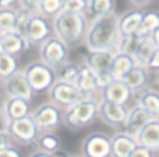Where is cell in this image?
Wrapping results in <instances>:
<instances>
[{"instance_id":"6da1fadb","label":"cell","mask_w":159,"mask_h":157,"mask_svg":"<svg viewBox=\"0 0 159 157\" xmlns=\"http://www.w3.org/2000/svg\"><path fill=\"white\" fill-rule=\"evenodd\" d=\"M119 38V15L116 13H110L92 18L88 24L84 42L89 52L109 50L116 49Z\"/></svg>"},{"instance_id":"7a4b0ae2","label":"cell","mask_w":159,"mask_h":157,"mask_svg":"<svg viewBox=\"0 0 159 157\" xmlns=\"http://www.w3.org/2000/svg\"><path fill=\"white\" fill-rule=\"evenodd\" d=\"M53 33L69 47H75L84 43L88 21L85 14H74L60 11L53 17Z\"/></svg>"},{"instance_id":"3957f363","label":"cell","mask_w":159,"mask_h":157,"mask_svg":"<svg viewBox=\"0 0 159 157\" xmlns=\"http://www.w3.org/2000/svg\"><path fill=\"white\" fill-rule=\"evenodd\" d=\"M98 100L87 97L66 108L61 122L69 128H82L89 125L98 117Z\"/></svg>"},{"instance_id":"277c9868","label":"cell","mask_w":159,"mask_h":157,"mask_svg":"<svg viewBox=\"0 0 159 157\" xmlns=\"http://www.w3.org/2000/svg\"><path fill=\"white\" fill-rule=\"evenodd\" d=\"M22 71H24L25 78H27L34 93H45L57 81L56 70L46 66L41 60L30 63Z\"/></svg>"},{"instance_id":"5b68a950","label":"cell","mask_w":159,"mask_h":157,"mask_svg":"<svg viewBox=\"0 0 159 157\" xmlns=\"http://www.w3.org/2000/svg\"><path fill=\"white\" fill-rule=\"evenodd\" d=\"M39 58L42 63L57 70L61 64L69 61V49L70 47L57 36H50L43 43L39 45Z\"/></svg>"},{"instance_id":"8992f818","label":"cell","mask_w":159,"mask_h":157,"mask_svg":"<svg viewBox=\"0 0 159 157\" xmlns=\"http://www.w3.org/2000/svg\"><path fill=\"white\" fill-rule=\"evenodd\" d=\"M48 95H49V99L52 103H55L59 107H66V108L75 104L82 99L92 97L89 95L84 93L74 83H67V82H61V81H56L52 88L48 91Z\"/></svg>"},{"instance_id":"52a82bcc","label":"cell","mask_w":159,"mask_h":157,"mask_svg":"<svg viewBox=\"0 0 159 157\" xmlns=\"http://www.w3.org/2000/svg\"><path fill=\"white\" fill-rule=\"evenodd\" d=\"M31 117H32L38 131L42 134V132H52L53 129H56L60 125L63 114H61L59 106L49 102V103H43L39 107H36L34 111H31Z\"/></svg>"},{"instance_id":"ba28073f","label":"cell","mask_w":159,"mask_h":157,"mask_svg":"<svg viewBox=\"0 0 159 157\" xmlns=\"http://www.w3.org/2000/svg\"><path fill=\"white\" fill-rule=\"evenodd\" d=\"M7 131H8V134H10L11 139L21 145L35 143L39 134H41L38 131V128H36L31 114L22 117V118L10 121V124H8V127H7Z\"/></svg>"},{"instance_id":"9c48e42d","label":"cell","mask_w":159,"mask_h":157,"mask_svg":"<svg viewBox=\"0 0 159 157\" xmlns=\"http://www.w3.org/2000/svg\"><path fill=\"white\" fill-rule=\"evenodd\" d=\"M81 150L84 157H110V138L103 132H92L82 141Z\"/></svg>"},{"instance_id":"30bf717a","label":"cell","mask_w":159,"mask_h":157,"mask_svg":"<svg viewBox=\"0 0 159 157\" xmlns=\"http://www.w3.org/2000/svg\"><path fill=\"white\" fill-rule=\"evenodd\" d=\"M53 33V27L50 25L49 19L39 13H32L27 27L25 38L30 45H41L50 38Z\"/></svg>"},{"instance_id":"8fae6325","label":"cell","mask_w":159,"mask_h":157,"mask_svg":"<svg viewBox=\"0 0 159 157\" xmlns=\"http://www.w3.org/2000/svg\"><path fill=\"white\" fill-rule=\"evenodd\" d=\"M2 88L4 89L7 97H21V99L31 102L34 96V92L22 70H18L14 74H11L10 77L4 78L2 82Z\"/></svg>"},{"instance_id":"7c38bea8","label":"cell","mask_w":159,"mask_h":157,"mask_svg":"<svg viewBox=\"0 0 159 157\" xmlns=\"http://www.w3.org/2000/svg\"><path fill=\"white\" fill-rule=\"evenodd\" d=\"M127 113H129V108L126 107V104H117L106 99H102L98 103V117L110 127L123 125Z\"/></svg>"},{"instance_id":"4fadbf2b","label":"cell","mask_w":159,"mask_h":157,"mask_svg":"<svg viewBox=\"0 0 159 157\" xmlns=\"http://www.w3.org/2000/svg\"><path fill=\"white\" fill-rule=\"evenodd\" d=\"M116 53H117L116 49L95 50V52L88 50V53L85 54V66L89 67L96 75L110 74V66Z\"/></svg>"},{"instance_id":"5bb4252c","label":"cell","mask_w":159,"mask_h":157,"mask_svg":"<svg viewBox=\"0 0 159 157\" xmlns=\"http://www.w3.org/2000/svg\"><path fill=\"white\" fill-rule=\"evenodd\" d=\"M152 120L151 114L137 103L133 108H130L127 113L126 121H124V132H127L129 135H131L133 138L137 139L140 131L147 125V122H149Z\"/></svg>"},{"instance_id":"9a60e30c","label":"cell","mask_w":159,"mask_h":157,"mask_svg":"<svg viewBox=\"0 0 159 157\" xmlns=\"http://www.w3.org/2000/svg\"><path fill=\"white\" fill-rule=\"evenodd\" d=\"M30 42L27 40V38L22 35H20L16 31H8V32H3L2 40H0V47L2 52L8 53V54L18 56L20 53L25 52L30 47Z\"/></svg>"},{"instance_id":"2e32d148","label":"cell","mask_w":159,"mask_h":157,"mask_svg":"<svg viewBox=\"0 0 159 157\" xmlns=\"http://www.w3.org/2000/svg\"><path fill=\"white\" fill-rule=\"evenodd\" d=\"M138 146L137 139L127 132H119L110 138L112 157H129L131 152Z\"/></svg>"},{"instance_id":"e0dca14e","label":"cell","mask_w":159,"mask_h":157,"mask_svg":"<svg viewBox=\"0 0 159 157\" xmlns=\"http://www.w3.org/2000/svg\"><path fill=\"white\" fill-rule=\"evenodd\" d=\"M137 143L149 149L151 152H159V118H152L140 131Z\"/></svg>"},{"instance_id":"ac0fdd59","label":"cell","mask_w":159,"mask_h":157,"mask_svg":"<svg viewBox=\"0 0 159 157\" xmlns=\"http://www.w3.org/2000/svg\"><path fill=\"white\" fill-rule=\"evenodd\" d=\"M102 93H103V99L109 100V102L117 103V104H126L131 99L133 92L123 81L113 79L106 88L102 89Z\"/></svg>"},{"instance_id":"d6986e66","label":"cell","mask_w":159,"mask_h":157,"mask_svg":"<svg viewBox=\"0 0 159 157\" xmlns=\"http://www.w3.org/2000/svg\"><path fill=\"white\" fill-rule=\"evenodd\" d=\"M144 11L140 8H133L121 15H119V32L120 36H129V35H135L140 28L141 19H143Z\"/></svg>"},{"instance_id":"ffe728a7","label":"cell","mask_w":159,"mask_h":157,"mask_svg":"<svg viewBox=\"0 0 159 157\" xmlns=\"http://www.w3.org/2000/svg\"><path fill=\"white\" fill-rule=\"evenodd\" d=\"M121 81L129 86L133 93H138V92L147 89V86L149 83L148 68L143 66H135Z\"/></svg>"},{"instance_id":"44dd1931","label":"cell","mask_w":159,"mask_h":157,"mask_svg":"<svg viewBox=\"0 0 159 157\" xmlns=\"http://www.w3.org/2000/svg\"><path fill=\"white\" fill-rule=\"evenodd\" d=\"M135 66L137 64H135V60L133 56L117 52L113 57L112 66H110V75L113 77V79L121 81Z\"/></svg>"},{"instance_id":"7402d4cb","label":"cell","mask_w":159,"mask_h":157,"mask_svg":"<svg viewBox=\"0 0 159 157\" xmlns=\"http://www.w3.org/2000/svg\"><path fill=\"white\" fill-rule=\"evenodd\" d=\"M4 108L8 121H13L31 114V102L21 97H7L4 102Z\"/></svg>"},{"instance_id":"603a6c76","label":"cell","mask_w":159,"mask_h":157,"mask_svg":"<svg viewBox=\"0 0 159 157\" xmlns=\"http://www.w3.org/2000/svg\"><path fill=\"white\" fill-rule=\"evenodd\" d=\"M75 85L81 89L84 93L89 95L93 97V95L99 91L98 88V79H96V74L84 64L81 66V71H80V77Z\"/></svg>"},{"instance_id":"cb8c5ba5","label":"cell","mask_w":159,"mask_h":157,"mask_svg":"<svg viewBox=\"0 0 159 157\" xmlns=\"http://www.w3.org/2000/svg\"><path fill=\"white\" fill-rule=\"evenodd\" d=\"M137 95V102L140 106H143L152 118H159V93L151 92L148 89L138 92Z\"/></svg>"},{"instance_id":"d4e9b609","label":"cell","mask_w":159,"mask_h":157,"mask_svg":"<svg viewBox=\"0 0 159 157\" xmlns=\"http://www.w3.org/2000/svg\"><path fill=\"white\" fill-rule=\"evenodd\" d=\"M159 27V13L155 10L144 11L143 19H141L140 28H138L135 35L140 38H148L152 33V31H155Z\"/></svg>"},{"instance_id":"484cf974","label":"cell","mask_w":159,"mask_h":157,"mask_svg":"<svg viewBox=\"0 0 159 157\" xmlns=\"http://www.w3.org/2000/svg\"><path fill=\"white\" fill-rule=\"evenodd\" d=\"M80 71H81V66H78L77 63L66 61L56 70V78H57V81H61V82L74 83L75 85L80 77Z\"/></svg>"},{"instance_id":"4316f807","label":"cell","mask_w":159,"mask_h":157,"mask_svg":"<svg viewBox=\"0 0 159 157\" xmlns=\"http://www.w3.org/2000/svg\"><path fill=\"white\" fill-rule=\"evenodd\" d=\"M157 46L154 45V42L151 40V38H144L143 40L140 42L137 47V52L134 53V60L137 66H143V67H148V63L151 60V56L152 53L155 52Z\"/></svg>"},{"instance_id":"83f0119b","label":"cell","mask_w":159,"mask_h":157,"mask_svg":"<svg viewBox=\"0 0 159 157\" xmlns=\"http://www.w3.org/2000/svg\"><path fill=\"white\" fill-rule=\"evenodd\" d=\"M116 0H88V10L87 13L95 17H101L105 14L115 13Z\"/></svg>"},{"instance_id":"f1b7e54d","label":"cell","mask_w":159,"mask_h":157,"mask_svg":"<svg viewBox=\"0 0 159 157\" xmlns=\"http://www.w3.org/2000/svg\"><path fill=\"white\" fill-rule=\"evenodd\" d=\"M18 70H20V61L17 58V56L0 52V78L2 79L10 77L11 74H14Z\"/></svg>"},{"instance_id":"f546056e","label":"cell","mask_w":159,"mask_h":157,"mask_svg":"<svg viewBox=\"0 0 159 157\" xmlns=\"http://www.w3.org/2000/svg\"><path fill=\"white\" fill-rule=\"evenodd\" d=\"M35 143L38 145L39 150L50 153V155H52L55 150L60 149V139H59L57 135H55V134H52V132L39 134V136H38Z\"/></svg>"},{"instance_id":"4dcf8cb0","label":"cell","mask_w":159,"mask_h":157,"mask_svg":"<svg viewBox=\"0 0 159 157\" xmlns=\"http://www.w3.org/2000/svg\"><path fill=\"white\" fill-rule=\"evenodd\" d=\"M144 38H140L137 35H129V36H120L119 42L116 45V50L119 53H124V54L134 56V53L137 52V47L140 45V42Z\"/></svg>"},{"instance_id":"1f68e13d","label":"cell","mask_w":159,"mask_h":157,"mask_svg":"<svg viewBox=\"0 0 159 157\" xmlns=\"http://www.w3.org/2000/svg\"><path fill=\"white\" fill-rule=\"evenodd\" d=\"M17 14H18V10L13 7H0V31L2 32L14 31Z\"/></svg>"},{"instance_id":"d6a6232c","label":"cell","mask_w":159,"mask_h":157,"mask_svg":"<svg viewBox=\"0 0 159 157\" xmlns=\"http://www.w3.org/2000/svg\"><path fill=\"white\" fill-rule=\"evenodd\" d=\"M61 4L63 0H41L38 7V13L48 17H56L61 11Z\"/></svg>"},{"instance_id":"836d02e7","label":"cell","mask_w":159,"mask_h":157,"mask_svg":"<svg viewBox=\"0 0 159 157\" xmlns=\"http://www.w3.org/2000/svg\"><path fill=\"white\" fill-rule=\"evenodd\" d=\"M88 10V0H63L61 11L74 14H85Z\"/></svg>"},{"instance_id":"e575fe53","label":"cell","mask_w":159,"mask_h":157,"mask_svg":"<svg viewBox=\"0 0 159 157\" xmlns=\"http://www.w3.org/2000/svg\"><path fill=\"white\" fill-rule=\"evenodd\" d=\"M31 15H32V11H28V10H24V8H20L18 14H17L16 28H14V31H16V32H18L20 35L25 36V32H27V27H28V22H30Z\"/></svg>"},{"instance_id":"d590c367","label":"cell","mask_w":159,"mask_h":157,"mask_svg":"<svg viewBox=\"0 0 159 157\" xmlns=\"http://www.w3.org/2000/svg\"><path fill=\"white\" fill-rule=\"evenodd\" d=\"M4 102H6V99H3L0 96V131H7V127L10 124V121L7 118V114H6Z\"/></svg>"},{"instance_id":"8d00e7d4","label":"cell","mask_w":159,"mask_h":157,"mask_svg":"<svg viewBox=\"0 0 159 157\" xmlns=\"http://www.w3.org/2000/svg\"><path fill=\"white\" fill-rule=\"evenodd\" d=\"M18 3H20V7L24 8V10L38 13V7L41 0H18Z\"/></svg>"},{"instance_id":"74e56055","label":"cell","mask_w":159,"mask_h":157,"mask_svg":"<svg viewBox=\"0 0 159 157\" xmlns=\"http://www.w3.org/2000/svg\"><path fill=\"white\" fill-rule=\"evenodd\" d=\"M0 157H22V155H21V150H20L18 147L11 145V146L0 150Z\"/></svg>"},{"instance_id":"f35d334b","label":"cell","mask_w":159,"mask_h":157,"mask_svg":"<svg viewBox=\"0 0 159 157\" xmlns=\"http://www.w3.org/2000/svg\"><path fill=\"white\" fill-rule=\"evenodd\" d=\"M152 153L154 152H151L149 149H147V147L138 145V146L131 152V155H130L129 157H152Z\"/></svg>"},{"instance_id":"ab89813d","label":"cell","mask_w":159,"mask_h":157,"mask_svg":"<svg viewBox=\"0 0 159 157\" xmlns=\"http://www.w3.org/2000/svg\"><path fill=\"white\" fill-rule=\"evenodd\" d=\"M11 145H13V139H11L8 131H0V150L6 149Z\"/></svg>"},{"instance_id":"60d3db41","label":"cell","mask_w":159,"mask_h":157,"mask_svg":"<svg viewBox=\"0 0 159 157\" xmlns=\"http://www.w3.org/2000/svg\"><path fill=\"white\" fill-rule=\"evenodd\" d=\"M148 70H152V71H159V47L155 49V52L152 53L151 60L148 63Z\"/></svg>"},{"instance_id":"b9f144b4","label":"cell","mask_w":159,"mask_h":157,"mask_svg":"<svg viewBox=\"0 0 159 157\" xmlns=\"http://www.w3.org/2000/svg\"><path fill=\"white\" fill-rule=\"evenodd\" d=\"M149 38H151V40L154 42L155 46L159 47V27H158L155 31H152V33L149 35Z\"/></svg>"},{"instance_id":"7bdbcfd3","label":"cell","mask_w":159,"mask_h":157,"mask_svg":"<svg viewBox=\"0 0 159 157\" xmlns=\"http://www.w3.org/2000/svg\"><path fill=\"white\" fill-rule=\"evenodd\" d=\"M130 3H133L134 6H137V7H144V6L149 4L151 2H154V0H129Z\"/></svg>"},{"instance_id":"ee69618b","label":"cell","mask_w":159,"mask_h":157,"mask_svg":"<svg viewBox=\"0 0 159 157\" xmlns=\"http://www.w3.org/2000/svg\"><path fill=\"white\" fill-rule=\"evenodd\" d=\"M52 157H70V155L66 152V150H63V149L60 147V149L55 150V152L52 153Z\"/></svg>"},{"instance_id":"f6af8a7d","label":"cell","mask_w":159,"mask_h":157,"mask_svg":"<svg viewBox=\"0 0 159 157\" xmlns=\"http://www.w3.org/2000/svg\"><path fill=\"white\" fill-rule=\"evenodd\" d=\"M18 0H0V7H13Z\"/></svg>"},{"instance_id":"bcb514c9","label":"cell","mask_w":159,"mask_h":157,"mask_svg":"<svg viewBox=\"0 0 159 157\" xmlns=\"http://www.w3.org/2000/svg\"><path fill=\"white\" fill-rule=\"evenodd\" d=\"M30 157H52V155L46 152H42V150H38V152H34Z\"/></svg>"},{"instance_id":"7dc6e473","label":"cell","mask_w":159,"mask_h":157,"mask_svg":"<svg viewBox=\"0 0 159 157\" xmlns=\"http://www.w3.org/2000/svg\"><path fill=\"white\" fill-rule=\"evenodd\" d=\"M2 36H3V32L0 31V40H2ZM0 52H2V47H0Z\"/></svg>"},{"instance_id":"c3c4849f","label":"cell","mask_w":159,"mask_h":157,"mask_svg":"<svg viewBox=\"0 0 159 157\" xmlns=\"http://www.w3.org/2000/svg\"><path fill=\"white\" fill-rule=\"evenodd\" d=\"M2 82H3V79H2V78H0V88H2Z\"/></svg>"},{"instance_id":"681fc988","label":"cell","mask_w":159,"mask_h":157,"mask_svg":"<svg viewBox=\"0 0 159 157\" xmlns=\"http://www.w3.org/2000/svg\"><path fill=\"white\" fill-rule=\"evenodd\" d=\"M70 157H84V156H70Z\"/></svg>"},{"instance_id":"f907efd6","label":"cell","mask_w":159,"mask_h":157,"mask_svg":"<svg viewBox=\"0 0 159 157\" xmlns=\"http://www.w3.org/2000/svg\"><path fill=\"white\" fill-rule=\"evenodd\" d=\"M158 79H159V77H158Z\"/></svg>"}]
</instances>
